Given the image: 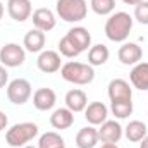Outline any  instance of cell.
<instances>
[{"instance_id": "obj_16", "label": "cell", "mask_w": 148, "mask_h": 148, "mask_svg": "<svg viewBox=\"0 0 148 148\" xmlns=\"http://www.w3.org/2000/svg\"><path fill=\"white\" fill-rule=\"evenodd\" d=\"M129 81L136 90L147 91L148 90V62H138L131 73H129Z\"/></svg>"}, {"instance_id": "obj_2", "label": "cell", "mask_w": 148, "mask_h": 148, "mask_svg": "<svg viewBox=\"0 0 148 148\" xmlns=\"http://www.w3.org/2000/svg\"><path fill=\"white\" fill-rule=\"evenodd\" d=\"M60 76L67 83L84 86V84H90L95 79V69L90 64H83V62L71 60V62H66L60 67Z\"/></svg>"}, {"instance_id": "obj_24", "label": "cell", "mask_w": 148, "mask_h": 148, "mask_svg": "<svg viewBox=\"0 0 148 148\" xmlns=\"http://www.w3.org/2000/svg\"><path fill=\"white\" fill-rule=\"evenodd\" d=\"M59 52H60V55H64V57H67V59H74V57H77V55L83 53V52L77 48V45L69 38L67 33H66V36H62L60 41H59Z\"/></svg>"}, {"instance_id": "obj_1", "label": "cell", "mask_w": 148, "mask_h": 148, "mask_svg": "<svg viewBox=\"0 0 148 148\" xmlns=\"http://www.w3.org/2000/svg\"><path fill=\"white\" fill-rule=\"evenodd\" d=\"M131 29H133V17L124 10L112 12L105 23V36L115 43L126 41Z\"/></svg>"}, {"instance_id": "obj_7", "label": "cell", "mask_w": 148, "mask_h": 148, "mask_svg": "<svg viewBox=\"0 0 148 148\" xmlns=\"http://www.w3.org/2000/svg\"><path fill=\"white\" fill-rule=\"evenodd\" d=\"M107 93L110 102H129L133 100V88L126 79L115 77L107 86Z\"/></svg>"}, {"instance_id": "obj_34", "label": "cell", "mask_w": 148, "mask_h": 148, "mask_svg": "<svg viewBox=\"0 0 148 148\" xmlns=\"http://www.w3.org/2000/svg\"><path fill=\"white\" fill-rule=\"evenodd\" d=\"M23 148H36V147H29V145H26V147H23Z\"/></svg>"}, {"instance_id": "obj_21", "label": "cell", "mask_w": 148, "mask_h": 148, "mask_svg": "<svg viewBox=\"0 0 148 148\" xmlns=\"http://www.w3.org/2000/svg\"><path fill=\"white\" fill-rule=\"evenodd\" d=\"M109 57H110V52H109V48H107L105 45H102V43L93 45V47H90V50H88V64L93 66V67L103 66V64L109 60Z\"/></svg>"}, {"instance_id": "obj_4", "label": "cell", "mask_w": 148, "mask_h": 148, "mask_svg": "<svg viewBox=\"0 0 148 148\" xmlns=\"http://www.w3.org/2000/svg\"><path fill=\"white\" fill-rule=\"evenodd\" d=\"M55 10L62 21L79 23L88 14V3H86V0H57Z\"/></svg>"}, {"instance_id": "obj_13", "label": "cell", "mask_w": 148, "mask_h": 148, "mask_svg": "<svg viewBox=\"0 0 148 148\" xmlns=\"http://www.w3.org/2000/svg\"><path fill=\"white\" fill-rule=\"evenodd\" d=\"M117 57L119 60L124 64V66H136L138 62H141V57H143V48L138 45V43H124L119 52H117Z\"/></svg>"}, {"instance_id": "obj_17", "label": "cell", "mask_w": 148, "mask_h": 148, "mask_svg": "<svg viewBox=\"0 0 148 148\" xmlns=\"http://www.w3.org/2000/svg\"><path fill=\"white\" fill-rule=\"evenodd\" d=\"M88 105V97L83 90L79 88H74V90H69L66 93V107L71 112H83Z\"/></svg>"}, {"instance_id": "obj_33", "label": "cell", "mask_w": 148, "mask_h": 148, "mask_svg": "<svg viewBox=\"0 0 148 148\" xmlns=\"http://www.w3.org/2000/svg\"><path fill=\"white\" fill-rule=\"evenodd\" d=\"M3 10H5V9H3V3H2V2H0V19H2V17H3Z\"/></svg>"}, {"instance_id": "obj_10", "label": "cell", "mask_w": 148, "mask_h": 148, "mask_svg": "<svg viewBox=\"0 0 148 148\" xmlns=\"http://www.w3.org/2000/svg\"><path fill=\"white\" fill-rule=\"evenodd\" d=\"M7 12L9 16L17 21V23H24L31 17L33 14V5L31 0H9L7 2Z\"/></svg>"}, {"instance_id": "obj_6", "label": "cell", "mask_w": 148, "mask_h": 148, "mask_svg": "<svg viewBox=\"0 0 148 148\" xmlns=\"http://www.w3.org/2000/svg\"><path fill=\"white\" fill-rule=\"evenodd\" d=\"M26 60V50L17 43H5L0 48V62L5 67H19Z\"/></svg>"}, {"instance_id": "obj_29", "label": "cell", "mask_w": 148, "mask_h": 148, "mask_svg": "<svg viewBox=\"0 0 148 148\" xmlns=\"http://www.w3.org/2000/svg\"><path fill=\"white\" fill-rule=\"evenodd\" d=\"M7 124H9V117L5 115V112L0 110V131L7 129Z\"/></svg>"}, {"instance_id": "obj_31", "label": "cell", "mask_w": 148, "mask_h": 148, "mask_svg": "<svg viewBox=\"0 0 148 148\" xmlns=\"http://www.w3.org/2000/svg\"><path fill=\"white\" fill-rule=\"evenodd\" d=\"M140 148H148V134L141 140V143H140Z\"/></svg>"}, {"instance_id": "obj_14", "label": "cell", "mask_w": 148, "mask_h": 148, "mask_svg": "<svg viewBox=\"0 0 148 148\" xmlns=\"http://www.w3.org/2000/svg\"><path fill=\"white\" fill-rule=\"evenodd\" d=\"M55 102H57V95L52 88H38L33 93V105L36 110H52L55 107Z\"/></svg>"}, {"instance_id": "obj_23", "label": "cell", "mask_w": 148, "mask_h": 148, "mask_svg": "<svg viewBox=\"0 0 148 148\" xmlns=\"http://www.w3.org/2000/svg\"><path fill=\"white\" fill-rule=\"evenodd\" d=\"M62 147H66L64 138L59 133H53V131H48V133L41 134L40 140H38V148H62Z\"/></svg>"}, {"instance_id": "obj_35", "label": "cell", "mask_w": 148, "mask_h": 148, "mask_svg": "<svg viewBox=\"0 0 148 148\" xmlns=\"http://www.w3.org/2000/svg\"><path fill=\"white\" fill-rule=\"evenodd\" d=\"M62 148H66V147H62Z\"/></svg>"}, {"instance_id": "obj_11", "label": "cell", "mask_w": 148, "mask_h": 148, "mask_svg": "<svg viewBox=\"0 0 148 148\" xmlns=\"http://www.w3.org/2000/svg\"><path fill=\"white\" fill-rule=\"evenodd\" d=\"M122 126L117 121H105L103 124H100L98 127V140L102 143H117L122 138Z\"/></svg>"}, {"instance_id": "obj_30", "label": "cell", "mask_w": 148, "mask_h": 148, "mask_svg": "<svg viewBox=\"0 0 148 148\" xmlns=\"http://www.w3.org/2000/svg\"><path fill=\"white\" fill-rule=\"evenodd\" d=\"M124 3H127V5H138L140 2H143V0H122Z\"/></svg>"}, {"instance_id": "obj_3", "label": "cell", "mask_w": 148, "mask_h": 148, "mask_svg": "<svg viewBox=\"0 0 148 148\" xmlns=\"http://www.w3.org/2000/svg\"><path fill=\"white\" fill-rule=\"evenodd\" d=\"M38 133H40V129L35 122H19L7 129L5 141L12 148L26 147V143H29L33 138H36Z\"/></svg>"}, {"instance_id": "obj_32", "label": "cell", "mask_w": 148, "mask_h": 148, "mask_svg": "<svg viewBox=\"0 0 148 148\" xmlns=\"http://www.w3.org/2000/svg\"><path fill=\"white\" fill-rule=\"evenodd\" d=\"M100 148H119V147H117V143H103Z\"/></svg>"}, {"instance_id": "obj_28", "label": "cell", "mask_w": 148, "mask_h": 148, "mask_svg": "<svg viewBox=\"0 0 148 148\" xmlns=\"http://www.w3.org/2000/svg\"><path fill=\"white\" fill-rule=\"evenodd\" d=\"M7 83H9V73H7L5 66L0 64V88H3Z\"/></svg>"}, {"instance_id": "obj_20", "label": "cell", "mask_w": 148, "mask_h": 148, "mask_svg": "<svg viewBox=\"0 0 148 148\" xmlns=\"http://www.w3.org/2000/svg\"><path fill=\"white\" fill-rule=\"evenodd\" d=\"M67 35H69V38L77 45V48H79L81 52H84V50H88V48L91 47V35H90V31H88L86 28H83V26H74V28H71V29L67 31Z\"/></svg>"}, {"instance_id": "obj_5", "label": "cell", "mask_w": 148, "mask_h": 148, "mask_svg": "<svg viewBox=\"0 0 148 148\" xmlns=\"http://www.w3.org/2000/svg\"><path fill=\"white\" fill-rule=\"evenodd\" d=\"M31 93H33V88H31V83L28 79L17 77L7 84V98L14 105H24L29 100Z\"/></svg>"}, {"instance_id": "obj_22", "label": "cell", "mask_w": 148, "mask_h": 148, "mask_svg": "<svg viewBox=\"0 0 148 148\" xmlns=\"http://www.w3.org/2000/svg\"><path fill=\"white\" fill-rule=\"evenodd\" d=\"M124 134H126V138H127L129 141L138 143V141H141V140L147 136V124L141 122V121H131V122L126 126Z\"/></svg>"}, {"instance_id": "obj_15", "label": "cell", "mask_w": 148, "mask_h": 148, "mask_svg": "<svg viewBox=\"0 0 148 148\" xmlns=\"http://www.w3.org/2000/svg\"><path fill=\"white\" fill-rule=\"evenodd\" d=\"M98 129L95 126L81 127L76 134V147L77 148H95L98 145Z\"/></svg>"}, {"instance_id": "obj_9", "label": "cell", "mask_w": 148, "mask_h": 148, "mask_svg": "<svg viewBox=\"0 0 148 148\" xmlns=\"http://www.w3.org/2000/svg\"><path fill=\"white\" fill-rule=\"evenodd\" d=\"M31 21H33V26H35L36 29H40V31H43V33L52 31V29L55 28V24H57L55 14H53L50 9H47V7L36 9V10L31 14Z\"/></svg>"}, {"instance_id": "obj_26", "label": "cell", "mask_w": 148, "mask_h": 148, "mask_svg": "<svg viewBox=\"0 0 148 148\" xmlns=\"http://www.w3.org/2000/svg\"><path fill=\"white\" fill-rule=\"evenodd\" d=\"M110 112L117 119H126L133 114V102H110Z\"/></svg>"}, {"instance_id": "obj_19", "label": "cell", "mask_w": 148, "mask_h": 148, "mask_svg": "<svg viewBox=\"0 0 148 148\" xmlns=\"http://www.w3.org/2000/svg\"><path fill=\"white\" fill-rule=\"evenodd\" d=\"M45 33L43 31H40L36 28H33V29H29L26 35H24V48L28 50V52H31V53H40V52H43V47H45Z\"/></svg>"}, {"instance_id": "obj_18", "label": "cell", "mask_w": 148, "mask_h": 148, "mask_svg": "<svg viewBox=\"0 0 148 148\" xmlns=\"http://www.w3.org/2000/svg\"><path fill=\"white\" fill-rule=\"evenodd\" d=\"M50 124L55 129H69L74 124V112H71L67 107H60L50 115Z\"/></svg>"}, {"instance_id": "obj_8", "label": "cell", "mask_w": 148, "mask_h": 148, "mask_svg": "<svg viewBox=\"0 0 148 148\" xmlns=\"http://www.w3.org/2000/svg\"><path fill=\"white\" fill-rule=\"evenodd\" d=\"M36 66L38 69L45 74H52V73L60 71V67H62L60 53L55 52V50H43V52H40Z\"/></svg>"}, {"instance_id": "obj_12", "label": "cell", "mask_w": 148, "mask_h": 148, "mask_svg": "<svg viewBox=\"0 0 148 148\" xmlns=\"http://www.w3.org/2000/svg\"><path fill=\"white\" fill-rule=\"evenodd\" d=\"M109 117V107L103 102H91L84 109V119L90 122V126H100Z\"/></svg>"}, {"instance_id": "obj_25", "label": "cell", "mask_w": 148, "mask_h": 148, "mask_svg": "<svg viewBox=\"0 0 148 148\" xmlns=\"http://www.w3.org/2000/svg\"><path fill=\"white\" fill-rule=\"evenodd\" d=\"M90 7L98 16H110L115 9V0H91Z\"/></svg>"}, {"instance_id": "obj_27", "label": "cell", "mask_w": 148, "mask_h": 148, "mask_svg": "<svg viewBox=\"0 0 148 148\" xmlns=\"http://www.w3.org/2000/svg\"><path fill=\"white\" fill-rule=\"evenodd\" d=\"M134 17H136V21L140 24H145V26L148 24V2L147 0L140 2L134 7Z\"/></svg>"}]
</instances>
